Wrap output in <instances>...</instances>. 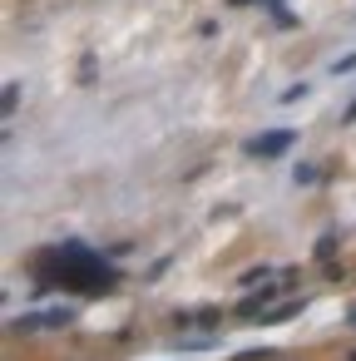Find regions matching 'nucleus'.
I'll use <instances>...</instances> for the list:
<instances>
[{
  "instance_id": "obj_1",
  "label": "nucleus",
  "mask_w": 356,
  "mask_h": 361,
  "mask_svg": "<svg viewBox=\"0 0 356 361\" xmlns=\"http://www.w3.org/2000/svg\"><path fill=\"white\" fill-rule=\"evenodd\" d=\"M252 149H257V154H277V149H287V134H272V139H257Z\"/></svg>"
},
{
  "instance_id": "obj_2",
  "label": "nucleus",
  "mask_w": 356,
  "mask_h": 361,
  "mask_svg": "<svg viewBox=\"0 0 356 361\" xmlns=\"http://www.w3.org/2000/svg\"><path fill=\"white\" fill-rule=\"evenodd\" d=\"M238 6H243V0H238Z\"/></svg>"
}]
</instances>
